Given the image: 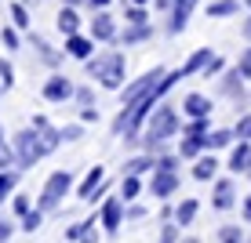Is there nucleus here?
<instances>
[{
	"label": "nucleus",
	"mask_w": 251,
	"mask_h": 243,
	"mask_svg": "<svg viewBox=\"0 0 251 243\" xmlns=\"http://www.w3.org/2000/svg\"><path fill=\"white\" fill-rule=\"evenodd\" d=\"M19 185V175H7V171H0V203L7 199V193Z\"/></svg>",
	"instance_id": "28"
},
{
	"label": "nucleus",
	"mask_w": 251,
	"mask_h": 243,
	"mask_svg": "<svg viewBox=\"0 0 251 243\" xmlns=\"http://www.w3.org/2000/svg\"><path fill=\"white\" fill-rule=\"evenodd\" d=\"M40 221H44V211H29V214L22 218V229H25V232H37Z\"/></svg>",
	"instance_id": "30"
},
{
	"label": "nucleus",
	"mask_w": 251,
	"mask_h": 243,
	"mask_svg": "<svg viewBox=\"0 0 251 243\" xmlns=\"http://www.w3.org/2000/svg\"><path fill=\"white\" fill-rule=\"evenodd\" d=\"M66 4H69V7H73V4H80V0H66Z\"/></svg>",
	"instance_id": "54"
},
{
	"label": "nucleus",
	"mask_w": 251,
	"mask_h": 243,
	"mask_svg": "<svg viewBox=\"0 0 251 243\" xmlns=\"http://www.w3.org/2000/svg\"><path fill=\"white\" fill-rule=\"evenodd\" d=\"M84 69H88V76H95L106 91H120L127 62H124V55H117V51H106V55H99V58H88Z\"/></svg>",
	"instance_id": "1"
},
{
	"label": "nucleus",
	"mask_w": 251,
	"mask_h": 243,
	"mask_svg": "<svg viewBox=\"0 0 251 243\" xmlns=\"http://www.w3.org/2000/svg\"><path fill=\"white\" fill-rule=\"evenodd\" d=\"M11 22H15V25H29V15H25L22 4H11Z\"/></svg>",
	"instance_id": "36"
},
{
	"label": "nucleus",
	"mask_w": 251,
	"mask_h": 243,
	"mask_svg": "<svg viewBox=\"0 0 251 243\" xmlns=\"http://www.w3.org/2000/svg\"><path fill=\"white\" fill-rule=\"evenodd\" d=\"M131 4H138V7H142V4H150V0H131Z\"/></svg>",
	"instance_id": "53"
},
{
	"label": "nucleus",
	"mask_w": 251,
	"mask_h": 243,
	"mask_svg": "<svg viewBox=\"0 0 251 243\" xmlns=\"http://www.w3.org/2000/svg\"><path fill=\"white\" fill-rule=\"evenodd\" d=\"M215 211H229L233 203H237V185H233V178H222L215 181V196H211Z\"/></svg>",
	"instance_id": "8"
},
{
	"label": "nucleus",
	"mask_w": 251,
	"mask_h": 243,
	"mask_svg": "<svg viewBox=\"0 0 251 243\" xmlns=\"http://www.w3.org/2000/svg\"><path fill=\"white\" fill-rule=\"evenodd\" d=\"M175 167H178L175 156H160V160H157V171H175Z\"/></svg>",
	"instance_id": "40"
},
{
	"label": "nucleus",
	"mask_w": 251,
	"mask_h": 243,
	"mask_svg": "<svg viewBox=\"0 0 251 243\" xmlns=\"http://www.w3.org/2000/svg\"><path fill=\"white\" fill-rule=\"evenodd\" d=\"M193 218H197V199H182V203L175 207V221L178 225H189Z\"/></svg>",
	"instance_id": "23"
},
{
	"label": "nucleus",
	"mask_w": 251,
	"mask_h": 243,
	"mask_svg": "<svg viewBox=\"0 0 251 243\" xmlns=\"http://www.w3.org/2000/svg\"><path fill=\"white\" fill-rule=\"evenodd\" d=\"M157 7H175V0H157Z\"/></svg>",
	"instance_id": "52"
},
{
	"label": "nucleus",
	"mask_w": 251,
	"mask_h": 243,
	"mask_svg": "<svg viewBox=\"0 0 251 243\" xmlns=\"http://www.w3.org/2000/svg\"><path fill=\"white\" fill-rule=\"evenodd\" d=\"M237 69H240V76H248V80H251V47L240 55V66H237Z\"/></svg>",
	"instance_id": "39"
},
{
	"label": "nucleus",
	"mask_w": 251,
	"mask_h": 243,
	"mask_svg": "<svg viewBox=\"0 0 251 243\" xmlns=\"http://www.w3.org/2000/svg\"><path fill=\"white\" fill-rule=\"evenodd\" d=\"M0 40H4V47H11V51L19 47V33H15L11 25H4V29H0Z\"/></svg>",
	"instance_id": "33"
},
{
	"label": "nucleus",
	"mask_w": 251,
	"mask_h": 243,
	"mask_svg": "<svg viewBox=\"0 0 251 243\" xmlns=\"http://www.w3.org/2000/svg\"><path fill=\"white\" fill-rule=\"evenodd\" d=\"M66 138H69V142H76V138H80V127H66V131H62V142H66Z\"/></svg>",
	"instance_id": "46"
},
{
	"label": "nucleus",
	"mask_w": 251,
	"mask_h": 243,
	"mask_svg": "<svg viewBox=\"0 0 251 243\" xmlns=\"http://www.w3.org/2000/svg\"><path fill=\"white\" fill-rule=\"evenodd\" d=\"M15 153H19V163H22V167H33L40 156H48L44 138H40L37 127H29V131H19V134H15Z\"/></svg>",
	"instance_id": "4"
},
{
	"label": "nucleus",
	"mask_w": 251,
	"mask_h": 243,
	"mask_svg": "<svg viewBox=\"0 0 251 243\" xmlns=\"http://www.w3.org/2000/svg\"><path fill=\"white\" fill-rule=\"evenodd\" d=\"M248 167H251V142H240L237 149H233V156H229V171H244L248 175Z\"/></svg>",
	"instance_id": "15"
},
{
	"label": "nucleus",
	"mask_w": 251,
	"mask_h": 243,
	"mask_svg": "<svg viewBox=\"0 0 251 243\" xmlns=\"http://www.w3.org/2000/svg\"><path fill=\"white\" fill-rule=\"evenodd\" d=\"M160 243H178V221H175V225H164V229H160Z\"/></svg>",
	"instance_id": "35"
},
{
	"label": "nucleus",
	"mask_w": 251,
	"mask_h": 243,
	"mask_svg": "<svg viewBox=\"0 0 251 243\" xmlns=\"http://www.w3.org/2000/svg\"><path fill=\"white\" fill-rule=\"evenodd\" d=\"M175 189H178V175H175V171H153V181H150V193L153 196L168 199Z\"/></svg>",
	"instance_id": "7"
},
{
	"label": "nucleus",
	"mask_w": 251,
	"mask_h": 243,
	"mask_svg": "<svg viewBox=\"0 0 251 243\" xmlns=\"http://www.w3.org/2000/svg\"><path fill=\"white\" fill-rule=\"evenodd\" d=\"M33 47H40V58H44L48 66H58V62H62V55H58L55 47H48V44H44L40 37H33Z\"/></svg>",
	"instance_id": "26"
},
{
	"label": "nucleus",
	"mask_w": 251,
	"mask_h": 243,
	"mask_svg": "<svg viewBox=\"0 0 251 243\" xmlns=\"http://www.w3.org/2000/svg\"><path fill=\"white\" fill-rule=\"evenodd\" d=\"M69 189H73V175H69V171H55V175L44 181V189H40V211H55L66 199Z\"/></svg>",
	"instance_id": "3"
},
{
	"label": "nucleus",
	"mask_w": 251,
	"mask_h": 243,
	"mask_svg": "<svg viewBox=\"0 0 251 243\" xmlns=\"http://www.w3.org/2000/svg\"><path fill=\"white\" fill-rule=\"evenodd\" d=\"M102 178H106V171H102L99 163H95V167L88 171V178L80 181V189H76V196H80V199H91V196H95V193H99V189H102Z\"/></svg>",
	"instance_id": "13"
},
{
	"label": "nucleus",
	"mask_w": 251,
	"mask_h": 243,
	"mask_svg": "<svg viewBox=\"0 0 251 243\" xmlns=\"http://www.w3.org/2000/svg\"><path fill=\"white\" fill-rule=\"evenodd\" d=\"M80 232H84V221L69 225V229H66V240H80Z\"/></svg>",
	"instance_id": "45"
},
{
	"label": "nucleus",
	"mask_w": 251,
	"mask_h": 243,
	"mask_svg": "<svg viewBox=\"0 0 251 243\" xmlns=\"http://www.w3.org/2000/svg\"><path fill=\"white\" fill-rule=\"evenodd\" d=\"M150 25H135V29H127L124 33V44H138V40H146V37H150Z\"/></svg>",
	"instance_id": "29"
},
{
	"label": "nucleus",
	"mask_w": 251,
	"mask_h": 243,
	"mask_svg": "<svg viewBox=\"0 0 251 243\" xmlns=\"http://www.w3.org/2000/svg\"><path fill=\"white\" fill-rule=\"evenodd\" d=\"M215 171H219L215 156H197V163H193V178H197V181H211Z\"/></svg>",
	"instance_id": "17"
},
{
	"label": "nucleus",
	"mask_w": 251,
	"mask_h": 243,
	"mask_svg": "<svg viewBox=\"0 0 251 243\" xmlns=\"http://www.w3.org/2000/svg\"><path fill=\"white\" fill-rule=\"evenodd\" d=\"M76 98H80V106H91V91H88V88L76 91Z\"/></svg>",
	"instance_id": "47"
},
{
	"label": "nucleus",
	"mask_w": 251,
	"mask_h": 243,
	"mask_svg": "<svg viewBox=\"0 0 251 243\" xmlns=\"http://www.w3.org/2000/svg\"><path fill=\"white\" fill-rule=\"evenodd\" d=\"M80 120H84V124H95V120H99V112H95V106H84V109H80Z\"/></svg>",
	"instance_id": "43"
},
{
	"label": "nucleus",
	"mask_w": 251,
	"mask_h": 243,
	"mask_svg": "<svg viewBox=\"0 0 251 243\" xmlns=\"http://www.w3.org/2000/svg\"><path fill=\"white\" fill-rule=\"evenodd\" d=\"M186 134H193V138H204V134H207V116H204V120H193V124L186 127Z\"/></svg>",
	"instance_id": "37"
},
{
	"label": "nucleus",
	"mask_w": 251,
	"mask_h": 243,
	"mask_svg": "<svg viewBox=\"0 0 251 243\" xmlns=\"http://www.w3.org/2000/svg\"><path fill=\"white\" fill-rule=\"evenodd\" d=\"M182 243H197V240H182Z\"/></svg>",
	"instance_id": "56"
},
{
	"label": "nucleus",
	"mask_w": 251,
	"mask_h": 243,
	"mask_svg": "<svg viewBox=\"0 0 251 243\" xmlns=\"http://www.w3.org/2000/svg\"><path fill=\"white\" fill-rule=\"evenodd\" d=\"M142 171H157V160L153 156H135V160L124 163V175H142Z\"/></svg>",
	"instance_id": "21"
},
{
	"label": "nucleus",
	"mask_w": 251,
	"mask_h": 243,
	"mask_svg": "<svg viewBox=\"0 0 251 243\" xmlns=\"http://www.w3.org/2000/svg\"><path fill=\"white\" fill-rule=\"evenodd\" d=\"M240 7V0H215L211 7H207V15H211V19H226V15H233Z\"/></svg>",
	"instance_id": "24"
},
{
	"label": "nucleus",
	"mask_w": 251,
	"mask_h": 243,
	"mask_svg": "<svg viewBox=\"0 0 251 243\" xmlns=\"http://www.w3.org/2000/svg\"><path fill=\"white\" fill-rule=\"evenodd\" d=\"M88 4L95 7V11H106V4H109V0H88Z\"/></svg>",
	"instance_id": "51"
},
{
	"label": "nucleus",
	"mask_w": 251,
	"mask_h": 243,
	"mask_svg": "<svg viewBox=\"0 0 251 243\" xmlns=\"http://www.w3.org/2000/svg\"><path fill=\"white\" fill-rule=\"evenodd\" d=\"M193 7H197V0H175V7H171V33H182L186 29Z\"/></svg>",
	"instance_id": "11"
},
{
	"label": "nucleus",
	"mask_w": 251,
	"mask_h": 243,
	"mask_svg": "<svg viewBox=\"0 0 251 243\" xmlns=\"http://www.w3.org/2000/svg\"><path fill=\"white\" fill-rule=\"evenodd\" d=\"M66 51L73 58H80V62H88L91 51H95V40L91 37H80V33H73V37H66Z\"/></svg>",
	"instance_id": "10"
},
{
	"label": "nucleus",
	"mask_w": 251,
	"mask_h": 243,
	"mask_svg": "<svg viewBox=\"0 0 251 243\" xmlns=\"http://www.w3.org/2000/svg\"><path fill=\"white\" fill-rule=\"evenodd\" d=\"M201 149H204V138L186 134V138H182V145H178V156H182V160H197V156H201Z\"/></svg>",
	"instance_id": "19"
},
{
	"label": "nucleus",
	"mask_w": 251,
	"mask_h": 243,
	"mask_svg": "<svg viewBox=\"0 0 251 243\" xmlns=\"http://www.w3.org/2000/svg\"><path fill=\"white\" fill-rule=\"evenodd\" d=\"M127 19H131L135 25H146V11H142V7H138V4H135L131 11H127Z\"/></svg>",
	"instance_id": "41"
},
{
	"label": "nucleus",
	"mask_w": 251,
	"mask_h": 243,
	"mask_svg": "<svg viewBox=\"0 0 251 243\" xmlns=\"http://www.w3.org/2000/svg\"><path fill=\"white\" fill-rule=\"evenodd\" d=\"M175 131H178V112L171 106H160L150 116V124H146V142L157 145V142H164V138H171Z\"/></svg>",
	"instance_id": "2"
},
{
	"label": "nucleus",
	"mask_w": 251,
	"mask_h": 243,
	"mask_svg": "<svg viewBox=\"0 0 251 243\" xmlns=\"http://www.w3.org/2000/svg\"><path fill=\"white\" fill-rule=\"evenodd\" d=\"M0 142H4V127H0Z\"/></svg>",
	"instance_id": "55"
},
{
	"label": "nucleus",
	"mask_w": 251,
	"mask_h": 243,
	"mask_svg": "<svg viewBox=\"0 0 251 243\" xmlns=\"http://www.w3.org/2000/svg\"><path fill=\"white\" fill-rule=\"evenodd\" d=\"M244 243H251V240H244Z\"/></svg>",
	"instance_id": "58"
},
{
	"label": "nucleus",
	"mask_w": 251,
	"mask_h": 243,
	"mask_svg": "<svg viewBox=\"0 0 251 243\" xmlns=\"http://www.w3.org/2000/svg\"><path fill=\"white\" fill-rule=\"evenodd\" d=\"M240 214H244V221H248V225H251V196H248V199H244V207H240Z\"/></svg>",
	"instance_id": "48"
},
{
	"label": "nucleus",
	"mask_w": 251,
	"mask_h": 243,
	"mask_svg": "<svg viewBox=\"0 0 251 243\" xmlns=\"http://www.w3.org/2000/svg\"><path fill=\"white\" fill-rule=\"evenodd\" d=\"M248 236L240 232V225H222L219 229V243H244Z\"/></svg>",
	"instance_id": "25"
},
{
	"label": "nucleus",
	"mask_w": 251,
	"mask_h": 243,
	"mask_svg": "<svg viewBox=\"0 0 251 243\" xmlns=\"http://www.w3.org/2000/svg\"><path fill=\"white\" fill-rule=\"evenodd\" d=\"M127 218L138 221V218H146V211H142V207H131V211H127Z\"/></svg>",
	"instance_id": "49"
},
{
	"label": "nucleus",
	"mask_w": 251,
	"mask_h": 243,
	"mask_svg": "<svg viewBox=\"0 0 251 243\" xmlns=\"http://www.w3.org/2000/svg\"><path fill=\"white\" fill-rule=\"evenodd\" d=\"M240 37H244V40H251V19H248L244 25H240Z\"/></svg>",
	"instance_id": "50"
},
{
	"label": "nucleus",
	"mask_w": 251,
	"mask_h": 243,
	"mask_svg": "<svg viewBox=\"0 0 251 243\" xmlns=\"http://www.w3.org/2000/svg\"><path fill=\"white\" fill-rule=\"evenodd\" d=\"M233 134L240 138V142H251V116H244L237 127H233Z\"/></svg>",
	"instance_id": "32"
},
{
	"label": "nucleus",
	"mask_w": 251,
	"mask_h": 243,
	"mask_svg": "<svg viewBox=\"0 0 251 243\" xmlns=\"http://www.w3.org/2000/svg\"><path fill=\"white\" fill-rule=\"evenodd\" d=\"M80 29V19H76V11L73 7H62V11H58V33H66V37H73V33Z\"/></svg>",
	"instance_id": "18"
},
{
	"label": "nucleus",
	"mask_w": 251,
	"mask_h": 243,
	"mask_svg": "<svg viewBox=\"0 0 251 243\" xmlns=\"http://www.w3.org/2000/svg\"><path fill=\"white\" fill-rule=\"evenodd\" d=\"M182 112H186V116H193V120H204V116H211V98H207V94H186V102H182Z\"/></svg>",
	"instance_id": "9"
},
{
	"label": "nucleus",
	"mask_w": 251,
	"mask_h": 243,
	"mask_svg": "<svg viewBox=\"0 0 251 243\" xmlns=\"http://www.w3.org/2000/svg\"><path fill=\"white\" fill-rule=\"evenodd\" d=\"M11 232H15V225H11V221H0V243L11 240Z\"/></svg>",
	"instance_id": "44"
},
{
	"label": "nucleus",
	"mask_w": 251,
	"mask_h": 243,
	"mask_svg": "<svg viewBox=\"0 0 251 243\" xmlns=\"http://www.w3.org/2000/svg\"><path fill=\"white\" fill-rule=\"evenodd\" d=\"M215 58V51L211 47H201V51H193V55H189V62L182 66V76H189V73H201V69L207 66Z\"/></svg>",
	"instance_id": "16"
},
{
	"label": "nucleus",
	"mask_w": 251,
	"mask_h": 243,
	"mask_svg": "<svg viewBox=\"0 0 251 243\" xmlns=\"http://www.w3.org/2000/svg\"><path fill=\"white\" fill-rule=\"evenodd\" d=\"M117 37V25H113V19H109L106 11H99L91 19V40H113Z\"/></svg>",
	"instance_id": "12"
},
{
	"label": "nucleus",
	"mask_w": 251,
	"mask_h": 243,
	"mask_svg": "<svg viewBox=\"0 0 251 243\" xmlns=\"http://www.w3.org/2000/svg\"><path fill=\"white\" fill-rule=\"evenodd\" d=\"M15 160H19V153H15L7 142H0V171H4V167H11Z\"/></svg>",
	"instance_id": "31"
},
{
	"label": "nucleus",
	"mask_w": 251,
	"mask_h": 243,
	"mask_svg": "<svg viewBox=\"0 0 251 243\" xmlns=\"http://www.w3.org/2000/svg\"><path fill=\"white\" fill-rule=\"evenodd\" d=\"M120 221H124V199H106V203H102V229L109 232V236H113V232L120 229Z\"/></svg>",
	"instance_id": "6"
},
{
	"label": "nucleus",
	"mask_w": 251,
	"mask_h": 243,
	"mask_svg": "<svg viewBox=\"0 0 251 243\" xmlns=\"http://www.w3.org/2000/svg\"><path fill=\"white\" fill-rule=\"evenodd\" d=\"M244 4H248V7H251V0H244Z\"/></svg>",
	"instance_id": "57"
},
{
	"label": "nucleus",
	"mask_w": 251,
	"mask_h": 243,
	"mask_svg": "<svg viewBox=\"0 0 251 243\" xmlns=\"http://www.w3.org/2000/svg\"><path fill=\"white\" fill-rule=\"evenodd\" d=\"M222 69H226V62H222V58H211V62L204 66V73L211 76V73H222Z\"/></svg>",
	"instance_id": "42"
},
{
	"label": "nucleus",
	"mask_w": 251,
	"mask_h": 243,
	"mask_svg": "<svg viewBox=\"0 0 251 243\" xmlns=\"http://www.w3.org/2000/svg\"><path fill=\"white\" fill-rule=\"evenodd\" d=\"M233 138H237L233 131H211V134H204V149H226Z\"/></svg>",
	"instance_id": "22"
},
{
	"label": "nucleus",
	"mask_w": 251,
	"mask_h": 243,
	"mask_svg": "<svg viewBox=\"0 0 251 243\" xmlns=\"http://www.w3.org/2000/svg\"><path fill=\"white\" fill-rule=\"evenodd\" d=\"M138 193H142V181H138V175H124V181H120V199H124V203H131Z\"/></svg>",
	"instance_id": "20"
},
{
	"label": "nucleus",
	"mask_w": 251,
	"mask_h": 243,
	"mask_svg": "<svg viewBox=\"0 0 251 243\" xmlns=\"http://www.w3.org/2000/svg\"><path fill=\"white\" fill-rule=\"evenodd\" d=\"M80 243H99V232H95V218L84 221V232H80Z\"/></svg>",
	"instance_id": "34"
},
{
	"label": "nucleus",
	"mask_w": 251,
	"mask_h": 243,
	"mask_svg": "<svg viewBox=\"0 0 251 243\" xmlns=\"http://www.w3.org/2000/svg\"><path fill=\"white\" fill-rule=\"evenodd\" d=\"M73 80H69V76H51V80L44 84V98L48 102H69L73 98Z\"/></svg>",
	"instance_id": "5"
},
{
	"label": "nucleus",
	"mask_w": 251,
	"mask_h": 243,
	"mask_svg": "<svg viewBox=\"0 0 251 243\" xmlns=\"http://www.w3.org/2000/svg\"><path fill=\"white\" fill-rule=\"evenodd\" d=\"M33 127H37L40 138H44V149H48V153H55V149H58V142H62V131H55V127H51L44 116H37V120H33Z\"/></svg>",
	"instance_id": "14"
},
{
	"label": "nucleus",
	"mask_w": 251,
	"mask_h": 243,
	"mask_svg": "<svg viewBox=\"0 0 251 243\" xmlns=\"http://www.w3.org/2000/svg\"><path fill=\"white\" fill-rule=\"evenodd\" d=\"M15 88V69L7 58H0V91H11Z\"/></svg>",
	"instance_id": "27"
},
{
	"label": "nucleus",
	"mask_w": 251,
	"mask_h": 243,
	"mask_svg": "<svg viewBox=\"0 0 251 243\" xmlns=\"http://www.w3.org/2000/svg\"><path fill=\"white\" fill-rule=\"evenodd\" d=\"M29 211H33V207H29V196H15V214H19V218H25Z\"/></svg>",
	"instance_id": "38"
}]
</instances>
